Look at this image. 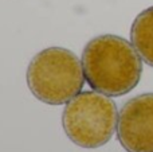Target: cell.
<instances>
[{"label": "cell", "mask_w": 153, "mask_h": 152, "mask_svg": "<svg viewBox=\"0 0 153 152\" xmlns=\"http://www.w3.org/2000/svg\"><path fill=\"white\" fill-rule=\"evenodd\" d=\"M118 124L117 105L100 92H83L67 102L62 115L65 133L78 147L100 148L111 139Z\"/></svg>", "instance_id": "3"}, {"label": "cell", "mask_w": 153, "mask_h": 152, "mask_svg": "<svg viewBox=\"0 0 153 152\" xmlns=\"http://www.w3.org/2000/svg\"><path fill=\"white\" fill-rule=\"evenodd\" d=\"M117 137L128 152H153V93L125 102L118 115Z\"/></svg>", "instance_id": "4"}, {"label": "cell", "mask_w": 153, "mask_h": 152, "mask_svg": "<svg viewBox=\"0 0 153 152\" xmlns=\"http://www.w3.org/2000/svg\"><path fill=\"white\" fill-rule=\"evenodd\" d=\"M130 39L141 59L153 67V7L137 15L130 28Z\"/></svg>", "instance_id": "5"}, {"label": "cell", "mask_w": 153, "mask_h": 152, "mask_svg": "<svg viewBox=\"0 0 153 152\" xmlns=\"http://www.w3.org/2000/svg\"><path fill=\"white\" fill-rule=\"evenodd\" d=\"M82 66L87 83L102 94L120 97L140 82L143 62L132 43L106 34L91 39L82 53Z\"/></svg>", "instance_id": "1"}, {"label": "cell", "mask_w": 153, "mask_h": 152, "mask_svg": "<svg viewBox=\"0 0 153 152\" xmlns=\"http://www.w3.org/2000/svg\"><path fill=\"white\" fill-rule=\"evenodd\" d=\"M82 62L73 51L48 47L38 53L27 67V85L39 101L67 104L81 93L85 83Z\"/></svg>", "instance_id": "2"}]
</instances>
